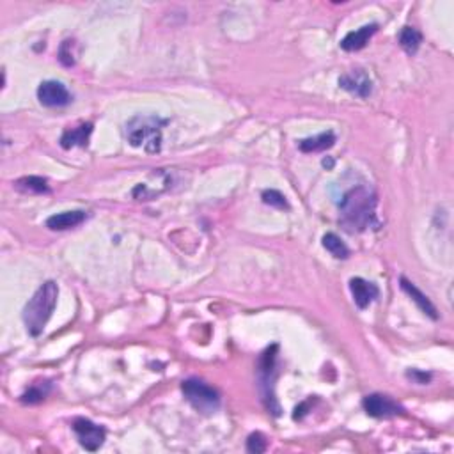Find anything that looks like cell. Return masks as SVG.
I'll return each instance as SVG.
<instances>
[{"instance_id":"cell-16","label":"cell","mask_w":454,"mask_h":454,"mask_svg":"<svg viewBox=\"0 0 454 454\" xmlns=\"http://www.w3.org/2000/svg\"><path fill=\"white\" fill-rule=\"evenodd\" d=\"M398 39H400L401 48H403L408 55H415L419 51V47H421V43H422V34L419 32L415 27L407 25L401 29L400 37H398Z\"/></svg>"},{"instance_id":"cell-17","label":"cell","mask_w":454,"mask_h":454,"mask_svg":"<svg viewBox=\"0 0 454 454\" xmlns=\"http://www.w3.org/2000/svg\"><path fill=\"white\" fill-rule=\"evenodd\" d=\"M323 247H325L326 252L332 254L336 259H348L350 257V249L346 247V243L336 235V233H326L321 240Z\"/></svg>"},{"instance_id":"cell-22","label":"cell","mask_w":454,"mask_h":454,"mask_svg":"<svg viewBox=\"0 0 454 454\" xmlns=\"http://www.w3.org/2000/svg\"><path fill=\"white\" fill-rule=\"evenodd\" d=\"M266 447H268V440L263 433L256 431L252 433V435H249V438H247V450H249V453H254V454L264 453Z\"/></svg>"},{"instance_id":"cell-1","label":"cell","mask_w":454,"mask_h":454,"mask_svg":"<svg viewBox=\"0 0 454 454\" xmlns=\"http://www.w3.org/2000/svg\"><path fill=\"white\" fill-rule=\"evenodd\" d=\"M378 199L373 188L366 185L352 188L339 202L340 223L350 233H362L367 227L376 226Z\"/></svg>"},{"instance_id":"cell-14","label":"cell","mask_w":454,"mask_h":454,"mask_svg":"<svg viewBox=\"0 0 454 454\" xmlns=\"http://www.w3.org/2000/svg\"><path fill=\"white\" fill-rule=\"evenodd\" d=\"M92 133V123H82L77 128L66 130L61 135V146L64 149H71V147H85L89 144V137Z\"/></svg>"},{"instance_id":"cell-18","label":"cell","mask_w":454,"mask_h":454,"mask_svg":"<svg viewBox=\"0 0 454 454\" xmlns=\"http://www.w3.org/2000/svg\"><path fill=\"white\" fill-rule=\"evenodd\" d=\"M51 385L48 381H39V384H32L25 392L22 394L20 401L23 405H37L44 400L50 392Z\"/></svg>"},{"instance_id":"cell-21","label":"cell","mask_w":454,"mask_h":454,"mask_svg":"<svg viewBox=\"0 0 454 454\" xmlns=\"http://www.w3.org/2000/svg\"><path fill=\"white\" fill-rule=\"evenodd\" d=\"M261 199H263L264 204L271 206V208L290 209V204H288L284 194H281L278 190H274V188H270V190H264L263 194H261Z\"/></svg>"},{"instance_id":"cell-12","label":"cell","mask_w":454,"mask_h":454,"mask_svg":"<svg viewBox=\"0 0 454 454\" xmlns=\"http://www.w3.org/2000/svg\"><path fill=\"white\" fill-rule=\"evenodd\" d=\"M87 219V213L84 209H73V211H63L57 215H51L47 219V227L51 231H66L73 227L80 226Z\"/></svg>"},{"instance_id":"cell-2","label":"cell","mask_w":454,"mask_h":454,"mask_svg":"<svg viewBox=\"0 0 454 454\" xmlns=\"http://www.w3.org/2000/svg\"><path fill=\"white\" fill-rule=\"evenodd\" d=\"M57 298H59V288L54 281H47L37 288L36 293L32 295V298L23 307L22 314L29 336L39 337L43 333L48 319L54 314Z\"/></svg>"},{"instance_id":"cell-13","label":"cell","mask_w":454,"mask_h":454,"mask_svg":"<svg viewBox=\"0 0 454 454\" xmlns=\"http://www.w3.org/2000/svg\"><path fill=\"white\" fill-rule=\"evenodd\" d=\"M400 284H401V290H403L405 293H407L408 297H410L412 300H414L415 304H417V307L421 309V311L424 312L426 316H429V318L435 319V321L438 319V312H436L435 305H433L431 300H429V298L426 297V295L422 293V291L419 290L417 286H415L414 282L408 281L407 277H401Z\"/></svg>"},{"instance_id":"cell-3","label":"cell","mask_w":454,"mask_h":454,"mask_svg":"<svg viewBox=\"0 0 454 454\" xmlns=\"http://www.w3.org/2000/svg\"><path fill=\"white\" fill-rule=\"evenodd\" d=\"M168 125V119L160 118L157 114L151 116H133L125 126V135L130 146L142 147L146 153L154 154L161 149V128Z\"/></svg>"},{"instance_id":"cell-9","label":"cell","mask_w":454,"mask_h":454,"mask_svg":"<svg viewBox=\"0 0 454 454\" xmlns=\"http://www.w3.org/2000/svg\"><path fill=\"white\" fill-rule=\"evenodd\" d=\"M337 84H339L340 89H345L346 92L362 99L369 98L371 92H373V80H371L369 75L364 70H353L350 73L340 75Z\"/></svg>"},{"instance_id":"cell-19","label":"cell","mask_w":454,"mask_h":454,"mask_svg":"<svg viewBox=\"0 0 454 454\" xmlns=\"http://www.w3.org/2000/svg\"><path fill=\"white\" fill-rule=\"evenodd\" d=\"M16 188L22 192H30V194H48L50 187L48 181L39 176H25L16 181Z\"/></svg>"},{"instance_id":"cell-6","label":"cell","mask_w":454,"mask_h":454,"mask_svg":"<svg viewBox=\"0 0 454 454\" xmlns=\"http://www.w3.org/2000/svg\"><path fill=\"white\" fill-rule=\"evenodd\" d=\"M362 407L366 414L374 419H392L405 414V408L398 401L392 400L391 395L380 394V392L366 395L362 400Z\"/></svg>"},{"instance_id":"cell-24","label":"cell","mask_w":454,"mask_h":454,"mask_svg":"<svg viewBox=\"0 0 454 454\" xmlns=\"http://www.w3.org/2000/svg\"><path fill=\"white\" fill-rule=\"evenodd\" d=\"M321 165H323V167H326V168H332V167H333V160H332V158H330V157L323 158Z\"/></svg>"},{"instance_id":"cell-10","label":"cell","mask_w":454,"mask_h":454,"mask_svg":"<svg viewBox=\"0 0 454 454\" xmlns=\"http://www.w3.org/2000/svg\"><path fill=\"white\" fill-rule=\"evenodd\" d=\"M350 291L353 295V302H355V305L360 311L369 307L376 300L378 295H380V290H378L376 284H373V282L366 281L362 277L350 278Z\"/></svg>"},{"instance_id":"cell-7","label":"cell","mask_w":454,"mask_h":454,"mask_svg":"<svg viewBox=\"0 0 454 454\" xmlns=\"http://www.w3.org/2000/svg\"><path fill=\"white\" fill-rule=\"evenodd\" d=\"M73 431H75V435H77L80 446L84 447L85 450H91V453H94V450H98L99 447L105 443V438H106L105 428L99 424H96V422L89 421V419H85V417L75 419Z\"/></svg>"},{"instance_id":"cell-8","label":"cell","mask_w":454,"mask_h":454,"mask_svg":"<svg viewBox=\"0 0 454 454\" xmlns=\"http://www.w3.org/2000/svg\"><path fill=\"white\" fill-rule=\"evenodd\" d=\"M37 99L47 109H61L73 102V96L63 82L44 80L37 87Z\"/></svg>"},{"instance_id":"cell-4","label":"cell","mask_w":454,"mask_h":454,"mask_svg":"<svg viewBox=\"0 0 454 454\" xmlns=\"http://www.w3.org/2000/svg\"><path fill=\"white\" fill-rule=\"evenodd\" d=\"M277 355L278 345H271L261 353L257 360V388L261 400L271 415H281V405L275 398V380H277Z\"/></svg>"},{"instance_id":"cell-15","label":"cell","mask_w":454,"mask_h":454,"mask_svg":"<svg viewBox=\"0 0 454 454\" xmlns=\"http://www.w3.org/2000/svg\"><path fill=\"white\" fill-rule=\"evenodd\" d=\"M333 144H336V135H333V132H325L316 137H309V139L300 140L298 147H300L302 153H321V151L333 147Z\"/></svg>"},{"instance_id":"cell-11","label":"cell","mask_w":454,"mask_h":454,"mask_svg":"<svg viewBox=\"0 0 454 454\" xmlns=\"http://www.w3.org/2000/svg\"><path fill=\"white\" fill-rule=\"evenodd\" d=\"M378 32V23H369V25L360 27L359 30H352L340 39V48L345 51H359L369 43L371 37Z\"/></svg>"},{"instance_id":"cell-23","label":"cell","mask_w":454,"mask_h":454,"mask_svg":"<svg viewBox=\"0 0 454 454\" xmlns=\"http://www.w3.org/2000/svg\"><path fill=\"white\" fill-rule=\"evenodd\" d=\"M407 376L412 378V380H414L415 384H419V385H426L429 380H431V374H429V373H421V371H417V369L408 371Z\"/></svg>"},{"instance_id":"cell-20","label":"cell","mask_w":454,"mask_h":454,"mask_svg":"<svg viewBox=\"0 0 454 454\" xmlns=\"http://www.w3.org/2000/svg\"><path fill=\"white\" fill-rule=\"evenodd\" d=\"M75 39H64L59 47V61L63 66L71 68L77 63V51H75Z\"/></svg>"},{"instance_id":"cell-5","label":"cell","mask_w":454,"mask_h":454,"mask_svg":"<svg viewBox=\"0 0 454 454\" xmlns=\"http://www.w3.org/2000/svg\"><path fill=\"white\" fill-rule=\"evenodd\" d=\"M181 392H183L185 400L192 405L201 414H215L220 408V394L211 385L204 384L197 378H188L181 384Z\"/></svg>"}]
</instances>
